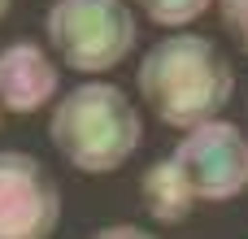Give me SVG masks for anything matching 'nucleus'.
<instances>
[{"label":"nucleus","mask_w":248,"mask_h":239,"mask_svg":"<svg viewBox=\"0 0 248 239\" xmlns=\"http://www.w3.org/2000/svg\"><path fill=\"white\" fill-rule=\"evenodd\" d=\"M135 83L144 105L174 131H196L214 122L235 91L231 61L205 35H170L153 44L140 61Z\"/></svg>","instance_id":"obj_1"},{"label":"nucleus","mask_w":248,"mask_h":239,"mask_svg":"<svg viewBox=\"0 0 248 239\" xmlns=\"http://www.w3.org/2000/svg\"><path fill=\"white\" fill-rule=\"evenodd\" d=\"M52 148L83 174H109L140 148V113L113 83H78L48 122Z\"/></svg>","instance_id":"obj_2"},{"label":"nucleus","mask_w":248,"mask_h":239,"mask_svg":"<svg viewBox=\"0 0 248 239\" xmlns=\"http://www.w3.org/2000/svg\"><path fill=\"white\" fill-rule=\"evenodd\" d=\"M44 30L57 57L78 74L113 70L135 48V17L122 0H57Z\"/></svg>","instance_id":"obj_3"},{"label":"nucleus","mask_w":248,"mask_h":239,"mask_svg":"<svg viewBox=\"0 0 248 239\" xmlns=\"http://www.w3.org/2000/svg\"><path fill=\"white\" fill-rule=\"evenodd\" d=\"M174 165L183 170L196 200H235L248 187V139L240 126L214 118L183 135Z\"/></svg>","instance_id":"obj_4"},{"label":"nucleus","mask_w":248,"mask_h":239,"mask_svg":"<svg viewBox=\"0 0 248 239\" xmlns=\"http://www.w3.org/2000/svg\"><path fill=\"white\" fill-rule=\"evenodd\" d=\"M61 187L31 152H0V239H52Z\"/></svg>","instance_id":"obj_5"},{"label":"nucleus","mask_w":248,"mask_h":239,"mask_svg":"<svg viewBox=\"0 0 248 239\" xmlns=\"http://www.w3.org/2000/svg\"><path fill=\"white\" fill-rule=\"evenodd\" d=\"M57 65L35 39H13L0 48V109L26 118L39 113L57 91Z\"/></svg>","instance_id":"obj_6"},{"label":"nucleus","mask_w":248,"mask_h":239,"mask_svg":"<svg viewBox=\"0 0 248 239\" xmlns=\"http://www.w3.org/2000/svg\"><path fill=\"white\" fill-rule=\"evenodd\" d=\"M140 200H144V213H148L153 222H166V226L183 222V218L192 213V205H196V196H192L183 170L174 165V157H170V161H153V165L144 170V179H140Z\"/></svg>","instance_id":"obj_7"},{"label":"nucleus","mask_w":248,"mask_h":239,"mask_svg":"<svg viewBox=\"0 0 248 239\" xmlns=\"http://www.w3.org/2000/svg\"><path fill=\"white\" fill-rule=\"evenodd\" d=\"M157 26H187V22H196L205 9H209V0H135Z\"/></svg>","instance_id":"obj_8"},{"label":"nucleus","mask_w":248,"mask_h":239,"mask_svg":"<svg viewBox=\"0 0 248 239\" xmlns=\"http://www.w3.org/2000/svg\"><path fill=\"white\" fill-rule=\"evenodd\" d=\"M222 26L231 30V39L248 52V0H222Z\"/></svg>","instance_id":"obj_9"},{"label":"nucleus","mask_w":248,"mask_h":239,"mask_svg":"<svg viewBox=\"0 0 248 239\" xmlns=\"http://www.w3.org/2000/svg\"><path fill=\"white\" fill-rule=\"evenodd\" d=\"M92 239H157V235H153V231H144V226H126V222H118V226L96 231Z\"/></svg>","instance_id":"obj_10"},{"label":"nucleus","mask_w":248,"mask_h":239,"mask_svg":"<svg viewBox=\"0 0 248 239\" xmlns=\"http://www.w3.org/2000/svg\"><path fill=\"white\" fill-rule=\"evenodd\" d=\"M4 13H9V0H0V17H4Z\"/></svg>","instance_id":"obj_11"}]
</instances>
